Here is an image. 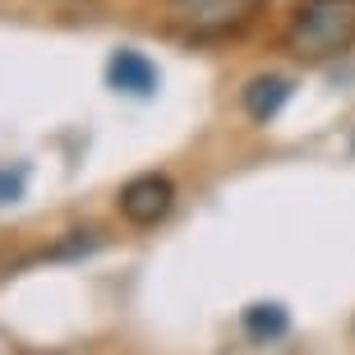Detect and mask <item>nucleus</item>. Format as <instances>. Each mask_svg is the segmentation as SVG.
Instances as JSON below:
<instances>
[{
  "label": "nucleus",
  "instance_id": "nucleus-1",
  "mask_svg": "<svg viewBox=\"0 0 355 355\" xmlns=\"http://www.w3.org/2000/svg\"><path fill=\"white\" fill-rule=\"evenodd\" d=\"M282 46L304 65L346 55L355 46V0H295Z\"/></svg>",
  "mask_w": 355,
  "mask_h": 355
},
{
  "label": "nucleus",
  "instance_id": "nucleus-2",
  "mask_svg": "<svg viewBox=\"0 0 355 355\" xmlns=\"http://www.w3.org/2000/svg\"><path fill=\"white\" fill-rule=\"evenodd\" d=\"M116 208L130 226H157V222H166L171 208H175V184L157 171H144V175H134V180L120 184Z\"/></svg>",
  "mask_w": 355,
  "mask_h": 355
},
{
  "label": "nucleus",
  "instance_id": "nucleus-3",
  "mask_svg": "<svg viewBox=\"0 0 355 355\" xmlns=\"http://www.w3.org/2000/svg\"><path fill=\"white\" fill-rule=\"evenodd\" d=\"M263 10V0H208L189 10V42H222V37H240L254 24V14Z\"/></svg>",
  "mask_w": 355,
  "mask_h": 355
},
{
  "label": "nucleus",
  "instance_id": "nucleus-4",
  "mask_svg": "<svg viewBox=\"0 0 355 355\" xmlns=\"http://www.w3.org/2000/svg\"><path fill=\"white\" fill-rule=\"evenodd\" d=\"M106 83L116 92H130V97H148V92H157V65H153L144 51L120 46V51H111V60H106Z\"/></svg>",
  "mask_w": 355,
  "mask_h": 355
},
{
  "label": "nucleus",
  "instance_id": "nucleus-5",
  "mask_svg": "<svg viewBox=\"0 0 355 355\" xmlns=\"http://www.w3.org/2000/svg\"><path fill=\"white\" fill-rule=\"evenodd\" d=\"M291 88H295V83H291L286 74H254V79L245 83V92H240V106H245V116H250L254 125H268V120L286 106Z\"/></svg>",
  "mask_w": 355,
  "mask_h": 355
},
{
  "label": "nucleus",
  "instance_id": "nucleus-6",
  "mask_svg": "<svg viewBox=\"0 0 355 355\" xmlns=\"http://www.w3.org/2000/svg\"><path fill=\"white\" fill-rule=\"evenodd\" d=\"M240 328H245L250 342H263L268 346V342H277V337H286L291 314L277 300H259V304H250V309L240 314Z\"/></svg>",
  "mask_w": 355,
  "mask_h": 355
},
{
  "label": "nucleus",
  "instance_id": "nucleus-7",
  "mask_svg": "<svg viewBox=\"0 0 355 355\" xmlns=\"http://www.w3.org/2000/svg\"><path fill=\"white\" fill-rule=\"evenodd\" d=\"M97 250H102V236H97L92 226H79V231H65V236L55 240L42 259H51V263H69V259H88V254H97Z\"/></svg>",
  "mask_w": 355,
  "mask_h": 355
},
{
  "label": "nucleus",
  "instance_id": "nucleus-8",
  "mask_svg": "<svg viewBox=\"0 0 355 355\" xmlns=\"http://www.w3.org/2000/svg\"><path fill=\"white\" fill-rule=\"evenodd\" d=\"M24 184H28V171L24 166H0V203H19L24 198Z\"/></svg>",
  "mask_w": 355,
  "mask_h": 355
},
{
  "label": "nucleus",
  "instance_id": "nucleus-9",
  "mask_svg": "<svg viewBox=\"0 0 355 355\" xmlns=\"http://www.w3.org/2000/svg\"><path fill=\"white\" fill-rule=\"evenodd\" d=\"M175 5H184V10H194V5H208V0H175Z\"/></svg>",
  "mask_w": 355,
  "mask_h": 355
},
{
  "label": "nucleus",
  "instance_id": "nucleus-10",
  "mask_svg": "<svg viewBox=\"0 0 355 355\" xmlns=\"http://www.w3.org/2000/svg\"><path fill=\"white\" fill-rule=\"evenodd\" d=\"M351 153H355V139H351Z\"/></svg>",
  "mask_w": 355,
  "mask_h": 355
}]
</instances>
